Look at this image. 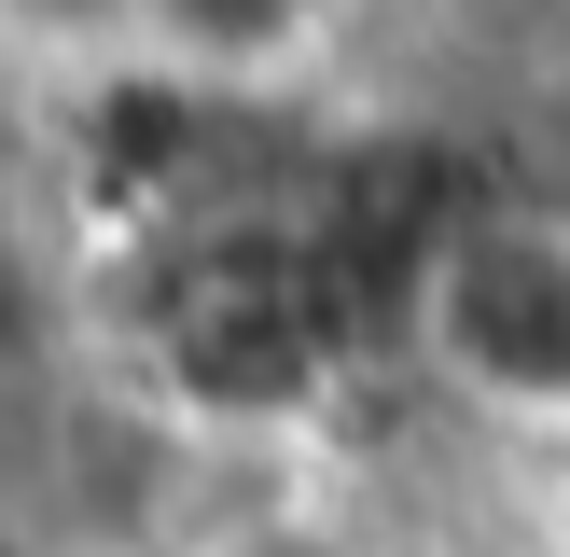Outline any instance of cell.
I'll use <instances>...</instances> for the list:
<instances>
[{
    "mask_svg": "<svg viewBox=\"0 0 570 557\" xmlns=\"http://www.w3.org/2000/svg\"><path fill=\"white\" fill-rule=\"evenodd\" d=\"M417 362H432L460 404L570 432V209L557 195L488 182V209L445 237V265L417 278Z\"/></svg>",
    "mask_w": 570,
    "mask_h": 557,
    "instance_id": "7a4b0ae2",
    "label": "cell"
},
{
    "mask_svg": "<svg viewBox=\"0 0 570 557\" xmlns=\"http://www.w3.org/2000/svg\"><path fill=\"white\" fill-rule=\"evenodd\" d=\"M195 139H209V111H195L181 70H111L98 98L70 111V154H83V195H98L111 223L167 209V195L195 182Z\"/></svg>",
    "mask_w": 570,
    "mask_h": 557,
    "instance_id": "3957f363",
    "label": "cell"
},
{
    "mask_svg": "<svg viewBox=\"0 0 570 557\" xmlns=\"http://www.w3.org/2000/svg\"><path fill=\"white\" fill-rule=\"evenodd\" d=\"M557 557H570V529H557Z\"/></svg>",
    "mask_w": 570,
    "mask_h": 557,
    "instance_id": "8992f818",
    "label": "cell"
},
{
    "mask_svg": "<svg viewBox=\"0 0 570 557\" xmlns=\"http://www.w3.org/2000/svg\"><path fill=\"white\" fill-rule=\"evenodd\" d=\"M0 557H28V544H14V529H0Z\"/></svg>",
    "mask_w": 570,
    "mask_h": 557,
    "instance_id": "5b68a950",
    "label": "cell"
},
{
    "mask_svg": "<svg viewBox=\"0 0 570 557\" xmlns=\"http://www.w3.org/2000/svg\"><path fill=\"white\" fill-rule=\"evenodd\" d=\"M139 14L167 42H195V56H278V42H306L321 0H139Z\"/></svg>",
    "mask_w": 570,
    "mask_h": 557,
    "instance_id": "277c9868",
    "label": "cell"
},
{
    "mask_svg": "<svg viewBox=\"0 0 570 557\" xmlns=\"http://www.w3.org/2000/svg\"><path fill=\"white\" fill-rule=\"evenodd\" d=\"M376 349L362 306L334 293L306 209H209L154 251L139 293V362L181 418L209 432H293L348 390V362Z\"/></svg>",
    "mask_w": 570,
    "mask_h": 557,
    "instance_id": "6da1fadb",
    "label": "cell"
}]
</instances>
